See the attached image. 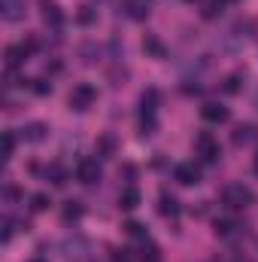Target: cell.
<instances>
[{
  "label": "cell",
  "mask_w": 258,
  "mask_h": 262,
  "mask_svg": "<svg viewBox=\"0 0 258 262\" xmlns=\"http://www.w3.org/2000/svg\"><path fill=\"white\" fill-rule=\"evenodd\" d=\"M94 101H97V89H94L91 82H79V85H73V92H70V98H67L70 110H76V113L91 110Z\"/></svg>",
  "instance_id": "6da1fadb"
},
{
  "label": "cell",
  "mask_w": 258,
  "mask_h": 262,
  "mask_svg": "<svg viewBox=\"0 0 258 262\" xmlns=\"http://www.w3.org/2000/svg\"><path fill=\"white\" fill-rule=\"evenodd\" d=\"M222 204H225L228 210H246V207L252 204V189L243 186V183H231V186H225V192H222Z\"/></svg>",
  "instance_id": "7a4b0ae2"
},
{
  "label": "cell",
  "mask_w": 258,
  "mask_h": 262,
  "mask_svg": "<svg viewBox=\"0 0 258 262\" xmlns=\"http://www.w3.org/2000/svg\"><path fill=\"white\" fill-rule=\"evenodd\" d=\"M194 152H197L203 162H219V159H222V146H219V140H216L210 131H200V134L194 137Z\"/></svg>",
  "instance_id": "3957f363"
},
{
  "label": "cell",
  "mask_w": 258,
  "mask_h": 262,
  "mask_svg": "<svg viewBox=\"0 0 258 262\" xmlns=\"http://www.w3.org/2000/svg\"><path fill=\"white\" fill-rule=\"evenodd\" d=\"M76 180L85 183V186L97 183V180H100V162H97V159H82V162L76 165Z\"/></svg>",
  "instance_id": "277c9868"
},
{
  "label": "cell",
  "mask_w": 258,
  "mask_h": 262,
  "mask_svg": "<svg viewBox=\"0 0 258 262\" xmlns=\"http://www.w3.org/2000/svg\"><path fill=\"white\" fill-rule=\"evenodd\" d=\"M173 180H176L179 186H194V183H200V168H197L194 162H179V165L173 168Z\"/></svg>",
  "instance_id": "5b68a950"
},
{
  "label": "cell",
  "mask_w": 258,
  "mask_h": 262,
  "mask_svg": "<svg viewBox=\"0 0 258 262\" xmlns=\"http://www.w3.org/2000/svg\"><path fill=\"white\" fill-rule=\"evenodd\" d=\"M28 58H31V52H28V46H24V43H18V46H9V49H6V67H9V70L21 67Z\"/></svg>",
  "instance_id": "8992f818"
},
{
  "label": "cell",
  "mask_w": 258,
  "mask_h": 262,
  "mask_svg": "<svg viewBox=\"0 0 258 262\" xmlns=\"http://www.w3.org/2000/svg\"><path fill=\"white\" fill-rule=\"evenodd\" d=\"M0 12L6 21H18L24 18V0H0Z\"/></svg>",
  "instance_id": "52a82bcc"
},
{
  "label": "cell",
  "mask_w": 258,
  "mask_h": 262,
  "mask_svg": "<svg viewBox=\"0 0 258 262\" xmlns=\"http://www.w3.org/2000/svg\"><path fill=\"white\" fill-rule=\"evenodd\" d=\"M40 9H43L46 25H52V28H58V25L64 21V15H61V9H58V3H55V0H40Z\"/></svg>",
  "instance_id": "ba28073f"
},
{
  "label": "cell",
  "mask_w": 258,
  "mask_h": 262,
  "mask_svg": "<svg viewBox=\"0 0 258 262\" xmlns=\"http://www.w3.org/2000/svg\"><path fill=\"white\" fill-rule=\"evenodd\" d=\"M158 213L167 216V220H176L179 216V201L173 195H167V192H161V198H158Z\"/></svg>",
  "instance_id": "9c48e42d"
},
{
  "label": "cell",
  "mask_w": 258,
  "mask_h": 262,
  "mask_svg": "<svg viewBox=\"0 0 258 262\" xmlns=\"http://www.w3.org/2000/svg\"><path fill=\"white\" fill-rule=\"evenodd\" d=\"M203 119L207 122H216V125H222V122H228V107H222V104H203Z\"/></svg>",
  "instance_id": "30bf717a"
},
{
  "label": "cell",
  "mask_w": 258,
  "mask_h": 262,
  "mask_svg": "<svg viewBox=\"0 0 258 262\" xmlns=\"http://www.w3.org/2000/svg\"><path fill=\"white\" fill-rule=\"evenodd\" d=\"M125 15L134 21H143L149 15V0H125Z\"/></svg>",
  "instance_id": "8fae6325"
},
{
  "label": "cell",
  "mask_w": 258,
  "mask_h": 262,
  "mask_svg": "<svg viewBox=\"0 0 258 262\" xmlns=\"http://www.w3.org/2000/svg\"><path fill=\"white\" fill-rule=\"evenodd\" d=\"M143 52H146V55H152V58H164V55H167L164 43H161L158 37H152V34H146V37H143Z\"/></svg>",
  "instance_id": "7c38bea8"
},
{
  "label": "cell",
  "mask_w": 258,
  "mask_h": 262,
  "mask_svg": "<svg viewBox=\"0 0 258 262\" xmlns=\"http://www.w3.org/2000/svg\"><path fill=\"white\" fill-rule=\"evenodd\" d=\"M64 250H67V259H82L85 250H88V241L85 238H70V241H64Z\"/></svg>",
  "instance_id": "4fadbf2b"
},
{
  "label": "cell",
  "mask_w": 258,
  "mask_h": 262,
  "mask_svg": "<svg viewBox=\"0 0 258 262\" xmlns=\"http://www.w3.org/2000/svg\"><path fill=\"white\" fill-rule=\"evenodd\" d=\"M46 180H49L52 186H67V171H64V165L52 162V165L46 168Z\"/></svg>",
  "instance_id": "5bb4252c"
},
{
  "label": "cell",
  "mask_w": 258,
  "mask_h": 262,
  "mask_svg": "<svg viewBox=\"0 0 258 262\" xmlns=\"http://www.w3.org/2000/svg\"><path fill=\"white\" fill-rule=\"evenodd\" d=\"M46 125H43V122H31V125H28V128L21 131V137H24V140H28V143H40V140H46Z\"/></svg>",
  "instance_id": "9a60e30c"
},
{
  "label": "cell",
  "mask_w": 258,
  "mask_h": 262,
  "mask_svg": "<svg viewBox=\"0 0 258 262\" xmlns=\"http://www.w3.org/2000/svg\"><path fill=\"white\" fill-rule=\"evenodd\" d=\"M137 204H140V189H134V186L122 189V195H119V207H122V210H134Z\"/></svg>",
  "instance_id": "2e32d148"
},
{
  "label": "cell",
  "mask_w": 258,
  "mask_h": 262,
  "mask_svg": "<svg viewBox=\"0 0 258 262\" xmlns=\"http://www.w3.org/2000/svg\"><path fill=\"white\" fill-rule=\"evenodd\" d=\"M140 262H161V250L155 247V244H149V241H143L140 244Z\"/></svg>",
  "instance_id": "e0dca14e"
},
{
  "label": "cell",
  "mask_w": 258,
  "mask_h": 262,
  "mask_svg": "<svg viewBox=\"0 0 258 262\" xmlns=\"http://www.w3.org/2000/svg\"><path fill=\"white\" fill-rule=\"evenodd\" d=\"M255 134H258V128H255V125H240V128L234 131V137H231V140H234L237 146H243V143L255 140Z\"/></svg>",
  "instance_id": "ac0fdd59"
},
{
  "label": "cell",
  "mask_w": 258,
  "mask_h": 262,
  "mask_svg": "<svg viewBox=\"0 0 258 262\" xmlns=\"http://www.w3.org/2000/svg\"><path fill=\"white\" fill-rule=\"evenodd\" d=\"M237 229H240V226H237L234 220H216V226H213V232H216L219 238H231Z\"/></svg>",
  "instance_id": "d6986e66"
},
{
  "label": "cell",
  "mask_w": 258,
  "mask_h": 262,
  "mask_svg": "<svg viewBox=\"0 0 258 262\" xmlns=\"http://www.w3.org/2000/svg\"><path fill=\"white\" fill-rule=\"evenodd\" d=\"M79 216H82V204H79V201H67L64 210H61V220H64V223H76Z\"/></svg>",
  "instance_id": "ffe728a7"
},
{
  "label": "cell",
  "mask_w": 258,
  "mask_h": 262,
  "mask_svg": "<svg viewBox=\"0 0 258 262\" xmlns=\"http://www.w3.org/2000/svg\"><path fill=\"white\" fill-rule=\"evenodd\" d=\"M76 21H79V25H85V28H88V25H94V21H97V9H91V6H79Z\"/></svg>",
  "instance_id": "44dd1931"
},
{
  "label": "cell",
  "mask_w": 258,
  "mask_h": 262,
  "mask_svg": "<svg viewBox=\"0 0 258 262\" xmlns=\"http://www.w3.org/2000/svg\"><path fill=\"white\" fill-rule=\"evenodd\" d=\"M140 104H143V113H155V104H158V92H155V89H149V92H143V98H140Z\"/></svg>",
  "instance_id": "7402d4cb"
},
{
  "label": "cell",
  "mask_w": 258,
  "mask_h": 262,
  "mask_svg": "<svg viewBox=\"0 0 258 262\" xmlns=\"http://www.w3.org/2000/svg\"><path fill=\"white\" fill-rule=\"evenodd\" d=\"M49 204H52V201H49V195H46V192H37V195L31 198V210H37V213L49 210Z\"/></svg>",
  "instance_id": "603a6c76"
},
{
  "label": "cell",
  "mask_w": 258,
  "mask_h": 262,
  "mask_svg": "<svg viewBox=\"0 0 258 262\" xmlns=\"http://www.w3.org/2000/svg\"><path fill=\"white\" fill-rule=\"evenodd\" d=\"M240 82H243V73H231V76L225 79V85H222V89H225L228 95H237V92H240Z\"/></svg>",
  "instance_id": "cb8c5ba5"
},
{
  "label": "cell",
  "mask_w": 258,
  "mask_h": 262,
  "mask_svg": "<svg viewBox=\"0 0 258 262\" xmlns=\"http://www.w3.org/2000/svg\"><path fill=\"white\" fill-rule=\"evenodd\" d=\"M125 232H128L131 238H140V241H146V226H143V223H134V220H131L128 226H125Z\"/></svg>",
  "instance_id": "d4e9b609"
},
{
  "label": "cell",
  "mask_w": 258,
  "mask_h": 262,
  "mask_svg": "<svg viewBox=\"0 0 258 262\" xmlns=\"http://www.w3.org/2000/svg\"><path fill=\"white\" fill-rule=\"evenodd\" d=\"M15 152V134L12 131H3V159H9Z\"/></svg>",
  "instance_id": "484cf974"
},
{
  "label": "cell",
  "mask_w": 258,
  "mask_h": 262,
  "mask_svg": "<svg viewBox=\"0 0 258 262\" xmlns=\"http://www.w3.org/2000/svg\"><path fill=\"white\" fill-rule=\"evenodd\" d=\"M222 6H225L222 0H210V3H207V9H203V18H216V15L222 12Z\"/></svg>",
  "instance_id": "4316f807"
},
{
  "label": "cell",
  "mask_w": 258,
  "mask_h": 262,
  "mask_svg": "<svg viewBox=\"0 0 258 262\" xmlns=\"http://www.w3.org/2000/svg\"><path fill=\"white\" fill-rule=\"evenodd\" d=\"M97 146H100V152H104V156H113V152H116V140H113L110 134H107V137H100V143H97Z\"/></svg>",
  "instance_id": "83f0119b"
},
{
  "label": "cell",
  "mask_w": 258,
  "mask_h": 262,
  "mask_svg": "<svg viewBox=\"0 0 258 262\" xmlns=\"http://www.w3.org/2000/svg\"><path fill=\"white\" fill-rule=\"evenodd\" d=\"M31 82H34L31 89H34L37 95H49V92H52V82H46V79H31Z\"/></svg>",
  "instance_id": "f1b7e54d"
},
{
  "label": "cell",
  "mask_w": 258,
  "mask_h": 262,
  "mask_svg": "<svg viewBox=\"0 0 258 262\" xmlns=\"http://www.w3.org/2000/svg\"><path fill=\"white\" fill-rule=\"evenodd\" d=\"M15 229H18L15 220H3V241H9V238L15 235Z\"/></svg>",
  "instance_id": "f546056e"
},
{
  "label": "cell",
  "mask_w": 258,
  "mask_h": 262,
  "mask_svg": "<svg viewBox=\"0 0 258 262\" xmlns=\"http://www.w3.org/2000/svg\"><path fill=\"white\" fill-rule=\"evenodd\" d=\"M113 262H131L128 250H113Z\"/></svg>",
  "instance_id": "4dcf8cb0"
},
{
  "label": "cell",
  "mask_w": 258,
  "mask_h": 262,
  "mask_svg": "<svg viewBox=\"0 0 258 262\" xmlns=\"http://www.w3.org/2000/svg\"><path fill=\"white\" fill-rule=\"evenodd\" d=\"M234 262H252V259H246V256H240V259H234Z\"/></svg>",
  "instance_id": "1f68e13d"
},
{
  "label": "cell",
  "mask_w": 258,
  "mask_h": 262,
  "mask_svg": "<svg viewBox=\"0 0 258 262\" xmlns=\"http://www.w3.org/2000/svg\"><path fill=\"white\" fill-rule=\"evenodd\" d=\"M252 168H255V174H258V156H255V162H252Z\"/></svg>",
  "instance_id": "d6a6232c"
},
{
  "label": "cell",
  "mask_w": 258,
  "mask_h": 262,
  "mask_svg": "<svg viewBox=\"0 0 258 262\" xmlns=\"http://www.w3.org/2000/svg\"><path fill=\"white\" fill-rule=\"evenodd\" d=\"M222 3H237V0H222Z\"/></svg>",
  "instance_id": "836d02e7"
},
{
  "label": "cell",
  "mask_w": 258,
  "mask_h": 262,
  "mask_svg": "<svg viewBox=\"0 0 258 262\" xmlns=\"http://www.w3.org/2000/svg\"><path fill=\"white\" fill-rule=\"evenodd\" d=\"M31 262H43V259H31Z\"/></svg>",
  "instance_id": "e575fe53"
}]
</instances>
